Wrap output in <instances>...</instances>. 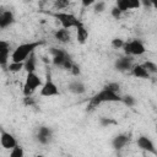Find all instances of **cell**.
I'll use <instances>...</instances> for the list:
<instances>
[{
  "label": "cell",
  "mask_w": 157,
  "mask_h": 157,
  "mask_svg": "<svg viewBox=\"0 0 157 157\" xmlns=\"http://www.w3.org/2000/svg\"><path fill=\"white\" fill-rule=\"evenodd\" d=\"M121 96L118 93V92H114V91H110L105 87H103L101 91H98L96 94H93L90 101H88V104H87V110L88 112H92L94 110L99 104L102 103H110V102H121Z\"/></svg>",
  "instance_id": "cell-1"
},
{
  "label": "cell",
  "mask_w": 157,
  "mask_h": 157,
  "mask_svg": "<svg viewBox=\"0 0 157 157\" xmlns=\"http://www.w3.org/2000/svg\"><path fill=\"white\" fill-rule=\"evenodd\" d=\"M44 42L43 40H37V42H28V43H22L18 47H16V49H13V52L11 53V61H25L32 53H34V50L43 45Z\"/></svg>",
  "instance_id": "cell-2"
},
{
  "label": "cell",
  "mask_w": 157,
  "mask_h": 157,
  "mask_svg": "<svg viewBox=\"0 0 157 157\" xmlns=\"http://www.w3.org/2000/svg\"><path fill=\"white\" fill-rule=\"evenodd\" d=\"M42 85H43V81L37 75L36 71L27 72L26 78H25V83H23V90H22L23 96H32L37 91V88L42 87Z\"/></svg>",
  "instance_id": "cell-3"
},
{
  "label": "cell",
  "mask_w": 157,
  "mask_h": 157,
  "mask_svg": "<svg viewBox=\"0 0 157 157\" xmlns=\"http://www.w3.org/2000/svg\"><path fill=\"white\" fill-rule=\"evenodd\" d=\"M53 16L60 22V25H61L63 28H67V29H70V28H76L77 25L80 23V20H78L75 15H72V13H70V12L58 11V12L53 13Z\"/></svg>",
  "instance_id": "cell-4"
},
{
  "label": "cell",
  "mask_w": 157,
  "mask_h": 157,
  "mask_svg": "<svg viewBox=\"0 0 157 157\" xmlns=\"http://www.w3.org/2000/svg\"><path fill=\"white\" fill-rule=\"evenodd\" d=\"M123 49H124L125 55H130V56H140L146 53V48L140 39L126 40Z\"/></svg>",
  "instance_id": "cell-5"
},
{
  "label": "cell",
  "mask_w": 157,
  "mask_h": 157,
  "mask_svg": "<svg viewBox=\"0 0 157 157\" xmlns=\"http://www.w3.org/2000/svg\"><path fill=\"white\" fill-rule=\"evenodd\" d=\"M40 97H53V96H58L59 94V88L58 86L54 83V81L52 80L50 74H47V78L43 82L40 91H39Z\"/></svg>",
  "instance_id": "cell-6"
},
{
  "label": "cell",
  "mask_w": 157,
  "mask_h": 157,
  "mask_svg": "<svg viewBox=\"0 0 157 157\" xmlns=\"http://www.w3.org/2000/svg\"><path fill=\"white\" fill-rule=\"evenodd\" d=\"M50 54H52V61H53V64L56 66V67H61L63 69V66H64V64H65V61L70 58V55L65 52V50H63V49H59V48H50Z\"/></svg>",
  "instance_id": "cell-7"
},
{
  "label": "cell",
  "mask_w": 157,
  "mask_h": 157,
  "mask_svg": "<svg viewBox=\"0 0 157 157\" xmlns=\"http://www.w3.org/2000/svg\"><path fill=\"white\" fill-rule=\"evenodd\" d=\"M52 137H53V130L49 126L42 125L38 128L37 134H36V140L40 145H48L52 141Z\"/></svg>",
  "instance_id": "cell-8"
},
{
  "label": "cell",
  "mask_w": 157,
  "mask_h": 157,
  "mask_svg": "<svg viewBox=\"0 0 157 157\" xmlns=\"http://www.w3.org/2000/svg\"><path fill=\"white\" fill-rule=\"evenodd\" d=\"M136 144H137V147L142 151H146V152H150V153H153V155H157V150L155 147V144L153 141L148 137V136H145V135H140L136 140Z\"/></svg>",
  "instance_id": "cell-9"
},
{
  "label": "cell",
  "mask_w": 157,
  "mask_h": 157,
  "mask_svg": "<svg viewBox=\"0 0 157 157\" xmlns=\"http://www.w3.org/2000/svg\"><path fill=\"white\" fill-rule=\"evenodd\" d=\"M0 144H1L2 148H5V150H12L15 146L18 145L15 136L5 130H1V132H0Z\"/></svg>",
  "instance_id": "cell-10"
},
{
  "label": "cell",
  "mask_w": 157,
  "mask_h": 157,
  "mask_svg": "<svg viewBox=\"0 0 157 157\" xmlns=\"http://www.w3.org/2000/svg\"><path fill=\"white\" fill-rule=\"evenodd\" d=\"M10 58V44L6 40H0V65L4 70H7Z\"/></svg>",
  "instance_id": "cell-11"
},
{
  "label": "cell",
  "mask_w": 157,
  "mask_h": 157,
  "mask_svg": "<svg viewBox=\"0 0 157 157\" xmlns=\"http://www.w3.org/2000/svg\"><path fill=\"white\" fill-rule=\"evenodd\" d=\"M132 66H134V64H132V56H130V55L121 56V58L117 59L115 63H114V67H115V70L121 71V72L131 70Z\"/></svg>",
  "instance_id": "cell-12"
},
{
  "label": "cell",
  "mask_w": 157,
  "mask_h": 157,
  "mask_svg": "<svg viewBox=\"0 0 157 157\" xmlns=\"http://www.w3.org/2000/svg\"><path fill=\"white\" fill-rule=\"evenodd\" d=\"M13 22H15V16H13L12 11H10V10L1 11V13H0V28L1 29L10 27Z\"/></svg>",
  "instance_id": "cell-13"
},
{
  "label": "cell",
  "mask_w": 157,
  "mask_h": 157,
  "mask_svg": "<svg viewBox=\"0 0 157 157\" xmlns=\"http://www.w3.org/2000/svg\"><path fill=\"white\" fill-rule=\"evenodd\" d=\"M130 137L128 134H118L113 137L112 140V146L114 150H121L123 147H125L129 142Z\"/></svg>",
  "instance_id": "cell-14"
},
{
  "label": "cell",
  "mask_w": 157,
  "mask_h": 157,
  "mask_svg": "<svg viewBox=\"0 0 157 157\" xmlns=\"http://www.w3.org/2000/svg\"><path fill=\"white\" fill-rule=\"evenodd\" d=\"M54 38L60 43H70L71 42V33L67 28H60L54 32Z\"/></svg>",
  "instance_id": "cell-15"
},
{
  "label": "cell",
  "mask_w": 157,
  "mask_h": 157,
  "mask_svg": "<svg viewBox=\"0 0 157 157\" xmlns=\"http://www.w3.org/2000/svg\"><path fill=\"white\" fill-rule=\"evenodd\" d=\"M131 75L137 77V78H150V72L144 66V64H137L131 67Z\"/></svg>",
  "instance_id": "cell-16"
},
{
  "label": "cell",
  "mask_w": 157,
  "mask_h": 157,
  "mask_svg": "<svg viewBox=\"0 0 157 157\" xmlns=\"http://www.w3.org/2000/svg\"><path fill=\"white\" fill-rule=\"evenodd\" d=\"M87 38H88V31L85 27V25L80 21V23L76 27V40L80 44H85L86 40H87Z\"/></svg>",
  "instance_id": "cell-17"
},
{
  "label": "cell",
  "mask_w": 157,
  "mask_h": 157,
  "mask_svg": "<svg viewBox=\"0 0 157 157\" xmlns=\"http://www.w3.org/2000/svg\"><path fill=\"white\" fill-rule=\"evenodd\" d=\"M67 90L74 94H83L86 92V86L83 85V82L75 80L67 85Z\"/></svg>",
  "instance_id": "cell-18"
},
{
  "label": "cell",
  "mask_w": 157,
  "mask_h": 157,
  "mask_svg": "<svg viewBox=\"0 0 157 157\" xmlns=\"http://www.w3.org/2000/svg\"><path fill=\"white\" fill-rule=\"evenodd\" d=\"M25 70H26V72H33V71H36V55H34V53H32L25 60Z\"/></svg>",
  "instance_id": "cell-19"
},
{
  "label": "cell",
  "mask_w": 157,
  "mask_h": 157,
  "mask_svg": "<svg viewBox=\"0 0 157 157\" xmlns=\"http://www.w3.org/2000/svg\"><path fill=\"white\" fill-rule=\"evenodd\" d=\"M22 69H25V61H11L7 65V70L10 72H20Z\"/></svg>",
  "instance_id": "cell-20"
},
{
  "label": "cell",
  "mask_w": 157,
  "mask_h": 157,
  "mask_svg": "<svg viewBox=\"0 0 157 157\" xmlns=\"http://www.w3.org/2000/svg\"><path fill=\"white\" fill-rule=\"evenodd\" d=\"M23 156H25V151L20 145H17L12 150H10V157H23Z\"/></svg>",
  "instance_id": "cell-21"
},
{
  "label": "cell",
  "mask_w": 157,
  "mask_h": 157,
  "mask_svg": "<svg viewBox=\"0 0 157 157\" xmlns=\"http://www.w3.org/2000/svg\"><path fill=\"white\" fill-rule=\"evenodd\" d=\"M144 66L147 69V71L150 74H157V64L151 61V60H147L144 63Z\"/></svg>",
  "instance_id": "cell-22"
},
{
  "label": "cell",
  "mask_w": 157,
  "mask_h": 157,
  "mask_svg": "<svg viewBox=\"0 0 157 157\" xmlns=\"http://www.w3.org/2000/svg\"><path fill=\"white\" fill-rule=\"evenodd\" d=\"M70 5V0H54V7L59 11L63 9H66Z\"/></svg>",
  "instance_id": "cell-23"
},
{
  "label": "cell",
  "mask_w": 157,
  "mask_h": 157,
  "mask_svg": "<svg viewBox=\"0 0 157 157\" xmlns=\"http://www.w3.org/2000/svg\"><path fill=\"white\" fill-rule=\"evenodd\" d=\"M121 102H123L126 107H134V105H135V103H136V99H135L132 96L126 94V96H124V97L121 98Z\"/></svg>",
  "instance_id": "cell-24"
},
{
  "label": "cell",
  "mask_w": 157,
  "mask_h": 157,
  "mask_svg": "<svg viewBox=\"0 0 157 157\" xmlns=\"http://www.w3.org/2000/svg\"><path fill=\"white\" fill-rule=\"evenodd\" d=\"M129 10H136L141 6V0H125Z\"/></svg>",
  "instance_id": "cell-25"
},
{
  "label": "cell",
  "mask_w": 157,
  "mask_h": 157,
  "mask_svg": "<svg viewBox=\"0 0 157 157\" xmlns=\"http://www.w3.org/2000/svg\"><path fill=\"white\" fill-rule=\"evenodd\" d=\"M124 44H125V40L121 38H113L112 39V47L114 49H123Z\"/></svg>",
  "instance_id": "cell-26"
},
{
  "label": "cell",
  "mask_w": 157,
  "mask_h": 157,
  "mask_svg": "<svg viewBox=\"0 0 157 157\" xmlns=\"http://www.w3.org/2000/svg\"><path fill=\"white\" fill-rule=\"evenodd\" d=\"M115 6H117L121 12H126V11H129L125 0H115Z\"/></svg>",
  "instance_id": "cell-27"
},
{
  "label": "cell",
  "mask_w": 157,
  "mask_h": 157,
  "mask_svg": "<svg viewBox=\"0 0 157 157\" xmlns=\"http://www.w3.org/2000/svg\"><path fill=\"white\" fill-rule=\"evenodd\" d=\"M94 12H97V13H101V12H103L104 10H105V2L104 1H96V4H94Z\"/></svg>",
  "instance_id": "cell-28"
},
{
  "label": "cell",
  "mask_w": 157,
  "mask_h": 157,
  "mask_svg": "<svg viewBox=\"0 0 157 157\" xmlns=\"http://www.w3.org/2000/svg\"><path fill=\"white\" fill-rule=\"evenodd\" d=\"M104 87H105V88H108V90H110V91L118 92V93H119V91H120V85H119L118 82H108Z\"/></svg>",
  "instance_id": "cell-29"
},
{
  "label": "cell",
  "mask_w": 157,
  "mask_h": 157,
  "mask_svg": "<svg viewBox=\"0 0 157 157\" xmlns=\"http://www.w3.org/2000/svg\"><path fill=\"white\" fill-rule=\"evenodd\" d=\"M121 13H123V12H121L117 6H113V7H112V10H110V15H112L115 20H119V18H120V16H121Z\"/></svg>",
  "instance_id": "cell-30"
},
{
  "label": "cell",
  "mask_w": 157,
  "mask_h": 157,
  "mask_svg": "<svg viewBox=\"0 0 157 157\" xmlns=\"http://www.w3.org/2000/svg\"><path fill=\"white\" fill-rule=\"evenodd\" d=\"M23 103H25V105L26 107H31V105H34V103H36V99L32 97V96H25V98H23Z\"/></svg>",
  "instance_id": "cell-31"
},
{
  "label": "cell",
  "mask_w": 157,
  "mask_h": 157,
  "mask_svg": "<svg viewBox=\"0 0 157 157\" xmlns=\"http://www.w3.org/2000/svg\"><path fill=\"white\" fill-rule=\"evenodd\" d=\"M99 123H101L102 126H108V125H110V124H115L114 120H112V119H109V118H105V117H102V118L99 119Z\"/></svg>",
  "instance_id": "cell-32"
},
{
  "label": "cell",
  "mask_w": 157,
  "mask_h": 157,
  "mask_svg": "<svg viewBox=\"0 0 157 157\" xmlns=\"http://www.w3.org/2000/svg\"><path fill=\"white\" fill-rule=\"evenodd\" d=\"M71 75H74V76H78L80 75V72H81V70H80V66L77 65V64H74L72 65V67H71V70L69 71Z\"/></svg>",
  "instance_id": "cell-33"
},
{
  "label": "cell",
  "mask_w": 157,
  "mask_h": 157,
  "mask_svg": "<svg viewBox=\"0 0 157 157\" xmlns=\"http://www.w3.org/2000/svg\"><path fill=\"white\" fill-rule=\"evenodd\" d=\"M96 1H97V0H81L82 6H85V7H88V6L94 5V4H96Z\"/></svg>",
  "instance_id": "cell-34"
},
{
  "label": "cell",
  "mask_w": 157,
  "mask_h": 157,
  "mask_svg": "<svg viewBox=\"0 0 157 157\" xmlns=\"http://www.w3.org/2000/svg\"><path fill=\"white\" fill-rule=\"evenodd\" d=\"M141 5L145 6V7H150V6H152L151 0H141Z\"/></svg>",
  "instance_id": "cell-35"
},
{
  "label": "cell",
  "mask_w": 157,
  "mask_h": 157,
  "mask_svg": "<svg viewBox=\"0 0 157 157\" xmlns=\"http://www.w3.org/2000/svg\"><path fill=\"white\" fill-rule=\"evenodd\" d=\"M151 4H152V6L155 9H157V0H151Z\"/></svg>",
  "instance_id": "cell-36"
}]
</instances>
